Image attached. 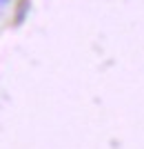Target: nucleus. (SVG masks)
Masks as SVG:
<instances>
[{
	"instance_id": "f257e3e1",
	"label": "nucleus",
	"mask_w": 144,
	"mask_h": 149,
	"mask_svg": "<svg viewBox=\"0 0 144 149\" xmlns=\"http://www.w3.org/2000/svg\"><path fill=\"white\" fill-rule=\"evenodd\" d=\"M7 2H9V0H0V9H2V7H5Z\"/></svg>"
}]
</instances>
